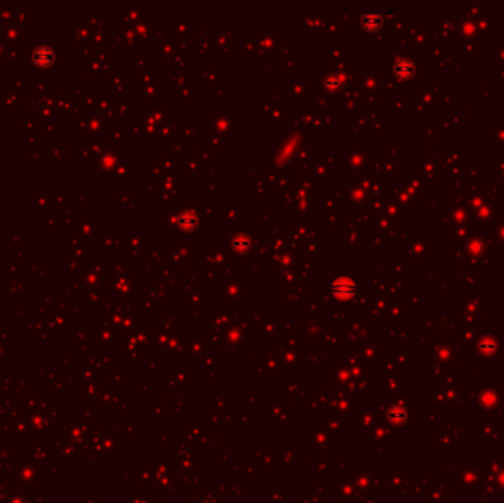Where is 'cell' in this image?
Masks as SVG:
<instances>
[{"label":"cell","instance_id":"6da1fadb","mask_svg":"<svg viewBox=\"0 0 504 503\" xmlns=\"http://www.w3.org/2000/svg\"><path fill=\"white\" fill-rule=\"evenodd\" d=\"M355 294V284L351 277H338L332 284V295L341 301H347Z\"/></svg>","mask_w":504,"mask_h":503},{"label":"cell","instance_id":"7a4b0ae2","mask_svg":"<svg viewBox=\"0 0 504 503\" xmlns=\"http://www.w3.org/2000/svg\"><path fill=\"white\" fill-rule=\"evenodd\" d=\"M55 61V53L49 46H39L33 52V62L40 67V68H47L53 64Z\"/></svg>","mask_w":504,"mask_h":503},{"label":"cell","instance_id":"3957f363","mask_svg":"<svg viewBox=\"0 0 504 503\" xmlns=\"http://www.w3.org/2000/svg\"><path fill=\"white\" fill-rule=\"evenodd\" d=\"M177 228L184 232H192L198 228V215L191 210L180 213V215L177 217Z\"/></svg>","mask_w":504,"mask_h":503},{"label":"cell","instance_id":"277c9868","mask_svg":"<svg viewBox=\"0 0 504 503\" xmlns=\"http://www.w3.org/2000/svg\"><path fill=\"white\" fill-rule=\"evenodd\" d=\"M232 248L237 254H245L251 250V239L246 235H236L232 239Z\"/></svg>","mask_w":504,"mask_h":503},{"label":"cell","instance_id":"5b68a950","mask_svg":"<svg viewBox=\"0 0 504 503\" xmlns=\"http://www.w3.org/2000/svg\"><path fill=\"white\" fill-rule=\"evenodd\" d=\"M361 24L367 31H376L377 28H381L382 25V17L377 14H371L367 12L361 17Z\"/></svg>","mask_w":504,"mask_h":503},{"label":"cell","instance_id":"8992f818","mask_svg":"<svg viewBox=\"0 0 504 503\" xmlns=\"http://www.w3.org/2000/svg\"><path fill=\"white\" fill-rule=\"evenodd\" d=\"M413 71H414V67L407 59H403V61L397 62V65H395V74L400 80H407L408 77H411Z\"/></svg>","mask_w":504,"mask_h":503},{"label":"cell","instance_id":"52a82bcc","mask_svg":"<svg viewBox=\"0 0 504 503\" xmlns=\"http://www.w3.org/2000/svg\"><path fill=\"white\" fill-rule=\"evenodd\" d=\"M323 87H325L326 92L335 93V92H338L342 87V80H341L339 76H336V74H330V76H328V77L323 80Z\"/></svg>","mask_w":504,"mask_h":503}]
</instances>
